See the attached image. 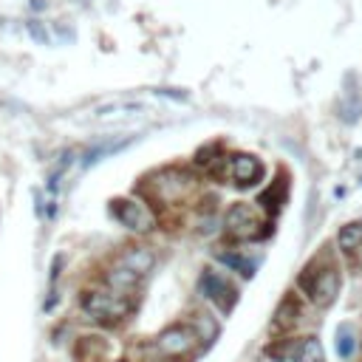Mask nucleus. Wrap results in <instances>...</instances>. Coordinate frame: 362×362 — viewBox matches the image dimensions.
<instances>
[{
    "mask_svg": "<svg viewBox=\"0 0 362 362\" xmlns=\"http://www.w3.org/2000/svg\"><path fill=\"white\" fill-rule=\"evenodd\" d=\"M144 111L141 102H108V105H99L94 113L97 116H127V113H139Z\"/></svg>",
    "mask_w": 362,
    "mask_h": 362,
    "instance_id": "nucleus-15",
    "label": "nucleus"
},
{
    "mask_svg": "<svg viewBox=\"0 0 362 362\" xmlns=\"http://www.w3.org/2000/svg\"><path fill=\"white\" fill-rule=\"evenodd\" d=\"M198 286H201V295H204L207 300H212L221 312H230V309L235 306V300H238L235 286L227 283V277H221L218 272H204Z\"/></svg>",
    "mask_w": 362,
    "mask_h": 362,
    "instance_id": "nucleus-4",
    "label": "nucleus"
},
{
    "mask_svg": "<svg viewBox=\"0 0 362 362\" xmlns=\"http://www.w3.org/2000/svg\"><path fill=\"white\" fill-rule=\"evenodd\" d=\"M156 94H162V97H173V99H187V94H184V91H170V88H162V91H156Z\"/></svg>",
    "mask_w": 362,
    "mask_h": 362,
    "instance_id": "nucleus-20",
    "label": "nucleus"
},
{
    "mask_svg": "<svg viewBox=\"0 0 362 362\" xmlns=\"http://www.w3.org/2000/svg\"><path fill=\"white\" fill-rule=\"evenodd\" d=\"M260 221H258V215L249 204H235L230 212H227V230L235 235V238H258Z\"/></svg>",
    "mask_w": 362,
    "mask_h": 362,
    "instance_id": "nucleus-6",
    "label": "nucleus"
},
{
    "mask_svg": "<svg viewBox=\"0 0 362 362\" xmlns=\"http://www.w3.org/2000/svg\"><path fill=\"white\" fill-rule=\"evenodd\" d=\"M195 326H198V334H201V340H207V342H209L215 334H218V326H215L209 317H201Z\"/></svg>",
    "mask_w": 362,
    "mask_h": 362,
    "instance_id": "nucleus-18",
    "label": "nucleus"
},
{
    "mask_svg": "<svg viewBox=\"0 0 362 362\" xmlns=\"http://www.w3.org/2000/svg\"><path fill=\"white\" fill-rule=\"evenodd\" d=\"M298 314H300V306H298V300H295V298H286V300L280 303V309H277L274 328H288V326H295Z\"/></svg>",
    "mask_w": 362,
    "mask_h": 362,
    "instance_id": "nucleus-14",
    "label": "nucleus"
},
{
    "mask_svg": "<svg viewBox=\"0 0 362 362\" xmlns=\"http://www.w3.org/2000/svg\"><path fill=\"white\" fill-rule=\"evenodd\" d=\"M122 269H127V272H133L136 277H144L151 269H153V263H156V255L151 252V249H141V246H133V249H125L122 255H119V260H116Z\"/></svg>",
    "mask_w": 362,
    "mask_h": 362,
    "instance_id": "nucleus-9",
    "label": "nucleus"
},
{
    "mask_svg": "<svg viewBox=\"0 0 362 362\" xmlns=\"http://www.w3.org/2000/svg\"><path fill=\"white\" fill-rule=\"evenodd\" d=\"M218 260H221L224 266L241 272L244 277H252V274H255V266H258V260H249V258H244V255H238V252H218Z\"/></svg>",
    "mask_w": 362,
    "mask_h": 362,
    "instance_id": "nucleus-12",
    "label": "nucleus"
},
{
    "mask_svg": "<svg viewBox=\"0 0 362 362\" xmlns=\"http://www.w3.org/2000/svg\"><path fill=\"white\" fill-rule=\"evenodd\" d=\"M108 283L113 286V288H133L136 283H139V277L133 274V272H127V269H122L119 263L111 269V274H108Z\"/></svg>",
    "mask_w": 362,
    "mask_h": 362,
    "instance_id": "nucleus-17",
    "label": "nucleus"
},
{
    "mask_svg": "<svg viewBox=\"0 0 362 362\" xmlns=\"http://www.w3.org/2000/svg\"><path fill=\"white\" fill-rule=\"evenodd\" d=\"M83 312L91 314L97 323H116L130 312V300L113 292H85L83 295Z\"/></svg>",
    "mask_w": 362,
    "mask_h": 362,
    "instance_id": "nucleus-2",
    "label": "nucleus"
},
{
    "mask_svg": "<svg viewBox=\"0 0 362 362\" xmlns=\"http://www.w3.org/2000/svg\"><path fill=\"white\" fill-rule=\"evenodd\" d=\"M111 212L116 215V221L125 224L127 230L148 232V230L153 227V215H151V209L144 207V204H139V201H125V198H119V201H113Z\"/></svg>",
    "mask_w": 362,
    "mask_h": 362,
    "instance_id": "nucleus-5",
    "label": "nucleus"
},
{
    "mask_svg": "<svg viewBox=\"0 0 362 362\" xmlns=\"http://www.w3.org/2000/svg\"><path fill=\"white\" fill-rule=\"evenodd\" d=\"M340 249H345V252H354V249H359V244H362V224H345L342 230H340Z\"/></svg>",
    "mask_w": 362,
    "mask_h": 362,
    "instance_id": "nucleus-16",
    "label": "nucleus"
},
{
    "mask_svg": "<svg viewBox=\"0 0 362 362\" xmlns=\"http://www.w3.org/2000/svg\"><path fill=\"white\" fill-rule=\"evenodd\" d=\"M354 351H356V334H354V328H351L348 323H342V326L337 328V354H340L342 359H351Z\"/></svg>",
    "mask_w": 362,
    "mask_h": 362,
    "instance_id": "nucleus-13",
    "label": "nucleus"
},
{
    "mask_svg": "<svg viewBox=\"0 0 362 362\" xmlns=\"http://www.w3.org/2000/svg\"><path fill=\"white\" fill-rule=\"evenodd\" d=\"M298 283H300L303 292L314 303H320V306H328L337 298V292H340V274H337V269L334 266H323L320 269V260L309 263L303 269V274H300Z\"/></svg>",
    "mask_w": 362,
    "mask_h": 362,
    "instance_id": "nucleus-1",
    "label": "nucleus"
},
{
    "mask_svg": "<svg viewBox=\"0 0 362 362\" xmlns=\"http://www.w3.org/2000/svg\"><path fill=\"white\" fill-rule=\"evenodd\" d=\"M195 179L187 173V170H162L156 179H153V190H156V198L165 201V204H173L179 201L181 195H187L193 190Z\"/></svg>",
    "mask_w": 362,
    "mask_h": 362,
    "instance_id": "nucleus-3",
    "label": "nucleus"
},
{
    "mask_svg": "<svg viewBox=\"0 0 362 362\" xmlns=\"http://www.w3.org/2000/svg\"><path fill=\"white\" fill-rule=\"evenodd\" d=\"M292 359L295 362H326L320 340L309 337V340H300L298 345H292Z\"/></svg>",
    "mask_w": 362,
    "mask_h": 362,
    "instance_id": "nucleus-10",
    "label": "nucleus"
},
{
    "mask_svg": "<svg viewBox=\"0 0 362 362\" xmlns=\"http://www.w3.org/2000/svg\"><path fill=\"white\" fill-rule=\"evenodd\" d=\"M283 198H286V179L280 176V179H277V181H274V184H272L266 193H260L258 204H260L266 212H272V215H274V212L283 207Z\"/></svg>",
    "mask_w": 362,
    "mask_h": 362,
    "instance_id": "nucleus-11",
    "label": "nucleus"
},
{
    "mask_svg": "<svg viewBox=\"0 0 362 362\" xmlns=\"http://www.w3.org/2000/svg\"><path fill=\"white\" fill-rule=\"evenodd\" d=\"M195 340H198V337H195L187 326H173V328H167V331L156 340V345H159L162 354L179 356V354H187V351L195 345Z\"/></svg>",
    "mask_w": 362,
    "mask_h": 362,
    "instance_id": "nucleus-7",
    "label": "nucleus"
},
{
    "mask_svg": "<svg viewBox=\"0 0 362 362\" xmlns=\"http://www.w3.org/2000/svg\"><path fill=\"white\" fill-rule=\"evenodd\" d=\"M29 32H32V34H34V40H40V43H46V40H48V34L40 29V23H29Z\"/></svg>",
    "mask_w": 362,
    "mask_h": 362,
    "instance_id": "nucleus-19",
    "label": "nucleus"
},
{
    "mask_svg": "<svg viewBox=\"0 0 362 362\" xmlns=\"http://www.w3.org/2000/svg\"><path fill=\"white\" fill-rule=\"evenodd\" d=\"M230 170H232V179H235L238 187H252V184H258L263 179V165L255 156H246V153L232 156Z\"/></svg>",
    "mask_w": 362,
    "mask_h": 362,
    "instance_id": "nucleus-8",
    "label": "nucleus"
}]
</instances>
